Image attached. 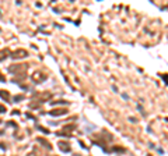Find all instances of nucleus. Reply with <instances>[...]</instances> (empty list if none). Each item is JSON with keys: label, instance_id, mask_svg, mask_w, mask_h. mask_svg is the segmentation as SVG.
I'll return each mask as SVG.
<instances>
[{"label": "nucleus", "instance_id": "nucleus-1", "mask_svg": "<svg viewBox=\"0 0 168 156\" xmlns=\"http://www.w3.org/2000/svg\"><path fill=\"white\" fill-rule=\"evenodd\" d=\"M28 56V52L27 50H24V49H18V50H16L14 53H11V57L13 59H24V57Z\"/></svg>", "mask_w": 168, "mask_h": 156}, {"label": "nucleus", "instance_id": "nucleus-2", "mask_svg": "<svg viewBox=\"0 0 168 156\" xmlns=\"http://www.w3.org/2000/svg\"><path fill=\"white\" fill-rule=\"evenodd\" d=\"M66 113H67V110H65V109H56V110H52L49 114L56 117V116H63V114H66Z\"/></svg>", "mask_w": 168, "mask_h": 156}, {"label": "nucleus", "instance_id": "nucleus-3", "mask_svg": "<svg viewBox=\"0 0 168 156\" xmlns=\"http://www.w3.org/2000/svg\"><path fill=\"white\" fill-rule=\"evenodd\" d=\"M59 148H60L62 152H66V153L70 152V145L67 142H60V143H59Z\"/></svg>", "mask_w": 168, "mask_h": 156}, {"label": "nucleus", "instance_id": "nucleus-4", "mask_svg": "<svg viewBox=\"0 0 168 156\" xmlns=\"http://www.w3.org/2000/svg\"><path fill=\"white\" fill-rule=\"evenodd\" d=\"M32 78H34L37 82H39V81H43V78H45V77H43V75H42L41 73H38V71H37V73H35L34 75H32Z\"/></svg>", "mask_w": 168, "mask_h": 156}, {"label": "nucleus", "instance_id": "nucleus-5", "mask_svg": "<svg viewBox=\"0 0 168 156\" xmlns=\"http://www.w3.org/2000/svg\"><path fill=\"white\" fill-rule=\"evenodd\" d=\"M0 96L3 98V99H6V100H9V98H10V95H9V92H6V91H0Z\"/></svg>", "mask_w": 168, "mask_h": 156}, {"label": "nucleus", "instance_id": "nucleus-6", "mask_svg": "<svg viewBox=\"0 0 168 156\" xmlns=\"http://www.w3.org/2000/svg\"><path fill=\"white\" fill-rule=\"evenodd\" d=\"M7 54H9V50H6V49L4 50H0V60H3Z\"/></svg>", "mask_w": 168, "mask_h": 156}, {"label": "nucleus", "instance_id": "nucleus-7", "mask_svg": "<svg viewBox=\"0 0 168 156\" xmlns=\"http://www.w3.org/2000/svg\"><path fill=\"white\" fill-rule=\"evenodd\" d=\"M38 141H39L41 143H43V145H45L46 148H52V145H51L49 142H48V141H45V139H42V138H41V139H38Z\"/></svg>", "mask_w": 168, "mask_h": 156}, {"label": "nucleus", "instance_id": "nucleus-8", "mask_svg": "<svg viewBox=\"0 0 168 156\" xmlns=\"http://www.w3.org/2000/svg\"><path fill=\"white\" fill-rule=\"evenodd\" d=\"M74 128H76V126H65L63 127L65 131H70V130H74Z\"/></svg>", "mask_w": 168, "mask_h": 156}, {"label": "nucleus", "instance_id": "nucleus-9", "mask_svg": "<svg viewBox=\"0 0 168 156\" xmlns=\"http://www.w3.org/2000/svg\"><path fill=\"white\" fill-rule=\"evenodd\" d=\"M21 99H24V96H22V95H18V96H16V98H14V100H16V102H17V100H21Z\"/></svg>", "mask_w": 168, "mask_h": 156}, {"label": "nucleus", "instance_id": "nucleus-10", "mask_svg": "<svg viewBox=\"0 0 168 156\" xmlns=\"http://www.w3.org/2000/svg\"><path fill=\"white\" fill-rule=\"evenodd\" d=\"M27 156H37V153H35V152H31V153H28Z\"/></svg>", "mask_w": 168, "mask_h": 156}, {"label": "nucleus", "instance_id": "nucleus-11", "mask_svg": "<svg viewBox=\"0 0 168 156\" xmlns=\"http://www.w3.org/2000/svg\"><path fill=\"white\" fill-rule=\"evenodd\" d=\"M4 110H6L4 106H0V112H4Z\"/></svg>", "mask_w": 168, "mask_h": 156}, {"label": "nucleus", "instance_id": "nucleus-12", "mask_svg": "<svg viewBox=\"0 0 168 156\" xmlns=\"http://www.w3.org/2000/svg\"><path fill=\"white\" fill-rule=\"evenodd\" d=\"M0 81H4V77H3L1 74H0Z\"/></svg>", "mask_w": 168, "mask_h": 156}]
</instances>
